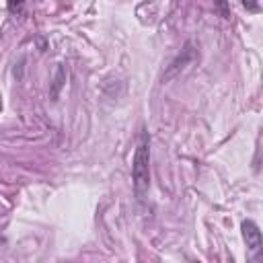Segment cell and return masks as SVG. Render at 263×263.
Returning a JSON list of instances; mask_svg holds the SVG:
<instances>
[{"mask_svg":"<svg viewBox=\"0 0 263 263\" xmlns=\"http://www.w3.org/2000/svg\"><path fill=\"white\" fill-rule=\"evenodd\" d=\"M132 179H134V191L138 199H144L150 187V136L146 129L140 132L134 160H132Z\"/></svg>","mask_w":263,"mask_h":263,"instance_id":"6da1fadb","label":"cell"},{"mask_svg":"<svg viewBox=\"0 0 263 263\" xmlns=\"http://www.w3.org/2000/svg\"><path fill=\"white\" fill-rule=\"evenodd\" d=\"M214 8L222 18H230V4L228 0H214Z\"/></svg>","mask_w":263,"mask_h":263,"instance_id":"3957f363","label":"cell"},{"mask_svg":"<svg viewBox=\"0 0 263 263\" xmlns=\"http://www.w3.org/2000/svg\"><path fill=\"white\" fill-rule=\"evenodd\" d=\"M23 2H25V0H8V10H10V12H21Z\"/></svg>","mask_w":263,"mask_h":263,"instance_id":"8992f818","label":"cell"},{"mask_svg":"<svg viewBox=\"0 0 263 263\" xmlns=\"http://www.w3.org/2000/svg\"><path fill=\"white\" fill-rule=\"evenodd\" d=\"M240 230H242V238H245V242H247V247H249L251 255L255 257V255L263 249V236H261L259 226H257L253 220H242Z\"/></svg>","mask_w":263,"mask_h":263,"instance_id":"7a4b0ae2","label":"cell"},{"mask_svg":"<svg viewBox=\"0 0 263 263\" xmlns=\"http://www.w3.org/2000/svg\"><path fill=\"white\" fill-rule=\"evenodd\" d=\"M64 78H66V70H64V66H60L58 72H55V78H53V90H51V97H53V99L58 97V90H60Z\"/></svg>","mask_w":263,"mask_h":263,"instance_id":"277c9868","label":"cell"},{"mask_svg":"<svg viewBox=\"0 0 263 263\" xmlns=\"http://www.w3.org/2000/svg\"><path fill=\"white\" fill-rule=\"evenodd\" d=\"M242 6H245L249 12H259V4H257V0H242Z\"/></svg>","mask_w":263,"mask_h":263,"instance_id":"5b68a950","label":"cell"}]
</instances>
